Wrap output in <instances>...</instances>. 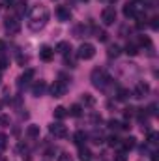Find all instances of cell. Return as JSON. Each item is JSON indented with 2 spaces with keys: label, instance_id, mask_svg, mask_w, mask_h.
<instances>
[{
  "label": "cell",
  "instance_id": "ffe728a7",
  "mask_svg": "<svg viewBox=\"0 0 159 161\" xmlns=\"http://www.w3.org/2000/svg\"><path fill=\"white\" fill-rule=\"evenodd\" d=\"M68 116V111L64 109V107H56L54 109V118H58V120H64Z\"/></svg>",
  "mask_w": 159,
  "mask_h": 161
},
{
  "label": "cell",
  "instance_id": "7c38bea8",
  "mask_svg": "<svg viewBox=\"0 0 159 161\" xmlns=\"http://www.w3.org/2000/svg\"><path fill=\"white\" fill-rule=\"evenodd\" d=\"M32 77H34V69H26V71L17 79V84H19V86H25V84H28V82H30Z\"/></svg>",
  "mask_w": 159,
  "mask_h": 161
},
{
  "label": "cell",
  "instance_id": "d6986e66",
  "mask_svg": "<svg viewBox=\"0 0 159 161\" xmlns=\"http://www.w3.org/2000/svg\"><path fill=\"white\" fill-rule=\"evenodd\" d=\"M135 141H137L135 137H127V139H123V150L127 152V150H131V148H135V144H137Z\"/></svg>",
  "mask_w": 159,
  "mask_h": 161
},
{
  "label": "cell",
  "instance_id": "ba28073f",
  "mask_svg": "<svg viewBox=\"0 0 159 161\" xmlns=\"http://www.w3.org/2000/svg\"><path fill=\"white\" fill-rule=\"evenodd\" d=\"M148 92H150V86H148L146 82H137V86H135V90H133V96L140 99V97H144Z\"/></svg>",
  "mask_w": 159,
  "mask_h": 161
},
{
  "label": "cell",
  "instance_id": "8992f818",
  "mask_svg": "<svg viewBox=\"0 0 159 161\" xmlns=\"http://www.w3.org/2000/svg\"><path fill=\"white\" fill-rule=\"evenodd\" d=\"M66 92H68L66 80H54L52 82V86H51V96L52 97H62V96H66Z\"/></svg>",
  "mask_w": 159,
  "mask_h": 161
},
{
  "label": "cell",
  "instance_id": "484cf974",
  "mask_svg": "<svg viewBox=\"0 0 159 161\" xmlns=\"http://www.w3.org/2000/svg\"><path fill=\"white\" fill-rule=\"evenodd\" d=\"M118 54H120V47L118 45H111L109 47V56L112 58V56H118Z\"/></svg>",
  "mask_w": 159,
  "mask_h": 161
},
{
  "label": "cell",
  "instance_id": "5b68a950",
  "mask_svg": "<svg viewBox=\"0 0 159 161\" xmlns=\"http://www.w3.org/2000/svg\"><path fill=\"white\" fill-rule=\"evenodd\" d=\"M101 21H103V25H105V26L114 25V21H116V9H114L112 6L105 8V9L101 11Z\"/></svg>",
  "mask_w": 159,
  "mask_h": 161
},
{
  "label": "cell",
  "instance_id": "f35d334b",
  "mask_svg": "<svg viewBox=\"0 0 159 161\" xmlns=\"http://www.w3.org/2000/svg\"><path fill=\"white\" fill-rule=\"evenodd\" d=\"M0 82H2V71H0Z\"/></svg>",
  "mask_w": 159,
  "mask_h": 161
},
{
  "label": "cell",
  "instance_id": "44dd1931",
  "mask_svg": "<svg viewBox=\"0 0 159 161\" xmlns=\"http://www.w3.org/2000/svg\"><path fill=\"white\" fill-rule=\"evenodd\" d=\"M127 97H129V90H127V88H118V92H116V99L125 101Z\"/></svg>",
  "mask_w": 159,
  "mask_h": 161
},
{
  "label": "cell",
  "instance_id": "5bb4252c",
  "mask_svg": "<svg viewBox=\"0 0 159 161\" xmlns=\"http://www.w3.org/2000/svg\"><path fill=\"white\" fill-rule=\"evenodd\" d=\"M56 53H60V54H69L71 53V45L68 43V41H60L58 45H56Z\"/></svg>",
  "mask_w": 159,
  "mask_h": 161
},
{
  "label": "cell",
  "instance_id": "74e56055",
  "mask_svg": "<svg viewBox=\"0 0 159 161\" xmlns=\"http://www.w3.org/2000/svg\"><path fill=\"white\" fill-rule=\"evenodd\" d=\"M6 2H8V8H9V6L13 4V0H6Z\"/></svg>",
  "mask_w": 159,
  "mask_h": 161
},
{
  "label": "cell",
  "instance_id": "f546056e",
  "mask_svg": "<svg viewBox=\"0 0 159 161\" xmlns=\"http://www.w3.org/2000/svg\"><path fill=\"white\" fill-rule=\"evenodd\" d=\"M92 139H94V142H96V144L103 142V135H101V133H97V131H94V133H92Z\"/></svg>",
  "mask_w": 159,
  "mask_h": 161
},
{
  "label": "cell",
  "instance_id": "cb8c5ba5",
  "mask_svg": "<svg viewBox=\"0 0 159 161\" xmlns=\"http://www.w3.org/2000/svg\"><path fill=\"white\" fill-rule=\"evenodd\" d=\"M159 139V133H156V131H154V133H150V137H148V144H150V146H157V141Z\"/></svg>",
  "mask_w": 159,
  "mask_h": 161
},
{
  "label": "cell",
  "instance_id": "603a6c76",
  "mask_svg": "<svg viewBox=\"0 0 159 161\" xmlns=\"http://www.w3.org/2000/svg\"><path fill=\"white\" fill-rule=\"evenodd\" d=\"M80 113H82V107L77 105V103L69 107V114H71V116H80Z\"/></svg>",
  "mask_w": 159,
  "mask_h": 161
},
{
  "label": "cell",
  "instance_id": "6da1fadb",
  "mask_svg": "<svg viewBox=\"0 0 159 161\" xmlns=\"http://www.w3.org/2000/svg\"><path fill=\"white\" fill-rule=\"evenodd\" d=\"M47 21H49V9L45 6H34L32 11H30V15H28V26H30V30L40 32L41 28L47 25Z\"/></svg>",
  "mask_w": 159,
  "mask_h": 161
},
{
  "label": "cell",
  "instance_id": "7a4b0ae2",
  "mask_svg": "<svg viewBox=\"0 0 159 161\" xmlns=\"http://www.w3.org/2000/svg\"><path fill=\"white\" fill-rule=\"evenodd\" d=\"M90 79H92V84L96 86V88H99V90H103L107 84H109V75L103 71V69H99V68H96L94 71H92V75H90Z\"/></svg>",
  "mask_w": 159,
  "mask_h": 161
},
{
  "label": "cell",
  "instance_id": "3957f363",
  "mask_svg": "<svg viewBox=\"0 0 159 161\" xmlns=\"http://www.w3.org/2000/svg\"><path fill=\"white\" fill-rule=\"evenodd\" d=\"M4 28H6V32H8L9 36H15V34H19V30H21V21H19L17 17H6Z\"/></svg>",
  "mask_w": 159,
  "mask_h": 161
},
{
  "label": "cell",
  "instance_id": "277c9868",
  "mask_svg": "<svg viewBox=\"0 0 159 161\" xmlns=\"http://www.w3.org/2000/svg\"><path fill=\"white\" fill-rule=\"evenodd\" d=\"M77 56H79L80 60H90V58H94V56H96V47H94L92 43H82L79 47V51H77Z\"/></svg>",
  "mask_w": 159,
  "mask_h": 161
},
{
  "label": "cell",
  "instance_id": "d6a6232c",
  "mask_svg": "<svg viewBox=\"0 0 159 161\" xmlns=\"http://www.w3.org/2000/svg\"><path fill=\"white\" fill-rule=\"evenodd\" d=\"M8 66H9V60H8V58H4V56H0V71H2V69H6Z\"/></svg>",
  "mask_w": 159,
  "mask_h": 161
},
{
  "label": "cell",
  "instance_id": "1f68e13d",
  "mask_svg": "<svg viewBox=\"0 0 159 161\" xmlns=\"http://www.w3.org/2000/svg\"><path fill=\"white\" fill-rule=\"evenodd\" d=\"M150 21H152V23H150V26H152V30H157V28H159V17H152Z\"/></svg>",
  "mask_w": 159,
  "mask_h": 161
},
{
  "label": "cell",
  "instance_id": "30bf717a",
  "mask_svg": "<svg viewBox=\"0 0 159 161\" xmlns=\"http://www.w3.org/2000/svg\"><path fill=\"white\" fill-rule=\"evenodd\" d=\"M52 56H54V51L49 47V45H43L40 51V58L43 60V62H51L52 60Z\"/></svg>",
  "mask_w": 159,
  "mask_h": 161
},
{
  "label": "cell",
  "instance_id": "d590c367",
  "mask_svg": "<svg viewBox=\"0 0 159 161\" xmlns=\"http://www.w3.org/2000/svg\"><path fill=\"white\" fill-rule=\"evenodd\" d=\"M109 141H111V142H109V144H111V146H114V144H118V139H116V137H111V139H109Z\"/></svg>",
  "mask_w": 159,
  "mask_h": 161
},
{
  "label": "cell",
  "instance_id": "8fae6325",
  "mask_svg": "<svg viewBox=\"0 0 159 161\" xmlns=\"http://www.w3.org/2000/svg\"><path fill=\"white\" fill-rule=\"evenodd\" d=\"M45 90H47V82H45V80H38V82L32 86V94H34L36 97L43 96V94H45Z\"/></svg>",
  "mask_w": 159,
  "mask_h": 161
},
{
  "label": "cell",
  "instance_id": "e0dca14e",
  "mask_svg": "<svg viewBox=\"0 0 159 161\" xmlns=\"http://www.w3.org/2000/svg\"><path fill=\"white\" fill-rule=\"evenodd\" d=\"M26 135L32 137V139H34V137H40V125H34V124L28 125V127H26Z\"/></svg>",
  "mask_w": 159,
  "mask_h": 161
},
{
  "label": "cell",
  "instance_id": "4fadbf2b",
  "mask_svg": "<svg viewBox=\"0 0 159 161\" xmlns=\"http://www.w3.org/2000/svg\"><path fill=\"white\" fill-rule=\"evenodd\" d=\"M137 13H139V8H137L135 4H129V2H127V4L123 6V15H125V17H137Z\"/></svg>",
  "mask_w": 159,
  "mask_h": 161
},
{
  "label": "cell",
  "instance_id": "8d00e7d4",
  "mask_svg": "<svg viewBox=\"0 0 159 161\" xmlns=\"http://www.w3.org/2000/svg\"><path fill=\"white\" fill-rule=\"evenodd\" d=\"M2 51H6V43L0 40V53H2Z\"/></svg>",
  "mask_w": 159,
  "mask_h": 161
},
{
  "label": "cell",
  "instance_id": "836d02e7",
  "mask_svg": "<svg viewBox=\"0 0 159 161\" xmlns=\"http://www.w3.org/2000/svg\"><path fill=\"white\" fill-rule=\"evenodd\" d=\"M58 161H73V158H71L69 154H60V156H58Z\"/></svg>",
  "mask_w": 159,
  "mask_h": 161
},
{
  "label": "cell",
  "instance_id": "9c48e42d",
  "mask_svg": "<svg viewBox=\"0 0 159 161\" xmlns=\"http://www.w3.org/2000/svg\"><path fill=\"white\" fill-rule=\"evenodd\" d=\"M56 17L60 19V21H69L71 19V11H69V8H66V6H58L56 8Z\"/></svg>",
  "mask_w": 159,
  "mask_h": 161
},
{
  "label": "cell",
  "instance_id": "83f0119b",
  "mask_svg": "<svg viewBox=\"0 0 159 161\" xmlns=\"http://www.w3.org/2000/svg\"><path fill=\"white\" fill-rule=\"evenodd\" d=\"M6 146H8V137L0 133V152H4V150H6Z\"/></svg>",
  "mask_w": 159,
  "mask_h": 161
},
{
  "label": "cell",
  "instance_id": "4dcf8cb0",
  "mask_svg": "<svg viewBox=\"0 0 159 161\" xmlns=\"http://www.w3.org/2000/svg\"><path fill=\"white\" fill-rule=\"evenodd\" d=\"M96 38L99 41H105L107 40V32H103V30H96Z\"/></svg>",
  "mask_w": 159,
  "mask_h": 161
},
{
  "label": "cell",
  "instance_id": "9a60e30c",
  "mask_svg": "<svg viewBox=\"0 0 159 161\" xmlns=\"http://www.w3.org/2000/svg\"><path fill=\"white\" fill-rule=\"evenodd\" d=\"M73 139H75V144H77V146H79V148H80V146H82V144L86 142V139H88V135H86L84 131H77Z\"/></svg>",
  "mask_w": 159,
  "mask_h": 161
},
{
  "label": "cell",
  "instance_id": "d4e9b609",
  "mask_svg": "<svg viewBox=\"0 0 159 161\" xmlns=\"http://www.w3.org/2000/svg\"><path fill=\"white\" fill-rule=\"evenodd\" d=\"M125 53H127V54H131V56H135V54L139 53V47H137V45H133V43H127Z\"/></svg>",
  "mask_w": 159,
  "mask_h": 161
},
{
  "label": "cell",
  "instance_id": "e575fe53",
  "mask_svg": "<svg viewBox=\"0 0 159 161\" xmlns=\"http://www.w3.org/2000/svg\"><path fill=\"white\" fill-rule=\"evenodd\" d=\"M109 125H111L112 129H118V125H120V124H118L116 120H111V122H109Z\"/></svg>",
  "mask_w": 159,
  "mask_h": 161
},
{
  "label": "cell",
  "instance_id": "f1b7e54d",
  "mask_svg": "<svg viewBox=\"0 0 159 161\" xmlns=\"http://www.w3.org/2000/svg\"><path fill=\"white\" fill-rule=\"evenodd\" d=\"M0 125L2 127H8L9 125V116L8 114H0Z\"/></svg>",
  "mask_w": 159,
  "mask_h": 161
},
{
  "label": "cell",
  "instance_id": "4316f807",
  "mask_svg": "<svg viewBox=\"0 0 159 161\" xmlns=\"http://www.w3.org/2000/svg\"><path fill=\"white\" fill-rule=\"evenodd\" d=\"M114 161H127V152L125 150H120L118 154L114 156Z\"/></svg>",
  "mask_w": 159,
  "mask_h": 161
},
{
  "label": "cell",
  "instance_id": "ac0fdd59",
  "mask_svg": "<svg viewBox=\"0 0 159 161\" xmlns=\"http://www.w3.org/2000/svg\"><path fill=\"white\" fill-rule=\"evenodd\" d=\"M15 9H17V15H19V17H23V15L26 13V2H25V0L17 2V4H15Z\"/></svg>",
  "mask_w": 159,
  "mask_h": 161
},
{
  "label": "cell",
  "instance_id": "ab89813d",
  "mask_svg": "<svg viewBox=\"0 0 159 161\" xmlns=\"http://www.w3.org/2000/svg\"><path fill=\"white\" fill-rule=\"evenodd\" d=\"M109 2H116V0H109Z\"/></svg>",
  "mask_w": 159,
  "mask_h": 161
},
{
  "label": "cell",
  "instance_id": "7402d4cb",
  "mask_svg": "<svg viewBox=\"0 0 159 161\" xmlns=\"http://www.w3.org/2000/svg\"><path fill=\"white\" fill-rule=\"evenodd\" d=\"M80 99H82V103H84V105H88V107H92V105L96 103V99L92 97V94H82V96H80Z\"/></svg>",
  "mask_w": 159,
  "mask_h": 161
},
{
  "label": "cell",
  "instance_id": "2e32d148",
  "mask_svg": "<svg viewBox=\"0 0 159 161\" xmlns=\"http://www.w3.org/2000/svg\"><path fill=\"white\" fill-rule=\"evenodd\" d=\"M79 158H80V161H90V159H92V152H90L88 148L80 146V148H79Z\"/></svg>",
  "mask_w": 159,
  "mask_h": 161
},
{
  "label": "cell",
  "instance_id": "52a82bcc",
  "mask_svg": "<svg viewBox=\"0 0 159 161\" xmlns=\"http://www.w3.org/2000/svg\"><path fill=\"white\" fill-rule=\"evenodd\" d=\"M49 131L54 135V137H58V139H64V137H68V127L62 124V122H56V124H51V127H49Z\"/></svg>",
  "mask_w": 159,
  "mask_h": 161
}]
</instances>
